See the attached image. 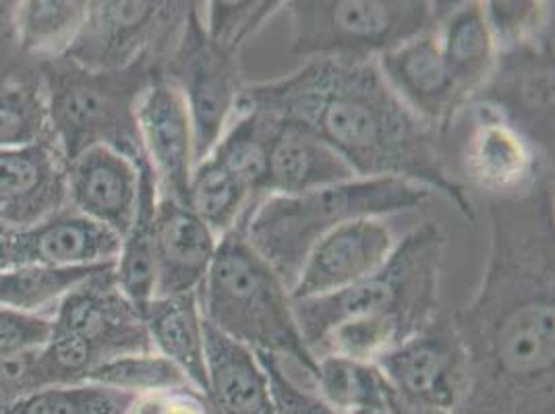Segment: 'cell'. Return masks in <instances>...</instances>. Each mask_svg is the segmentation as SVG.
I'll return each mask as SVG.
<instances>
[{"label": "cell", "instance_id": "obj_1", "mask_svg": "<svg viewBox=\"0 0 555 414\" xmlns=\"http://www.w3.org/2000/svg\"><path fill=\"white\" fill-rule=\"evenodd\" d=\"M489 255L477 293L450 313L464 350L454 414H555L554 170L487 199Z\"/></svg>", "mask_w": 555, "mask_h": 414}, {"label": "cell", "instance_id": "obj_2", "mask_svg": "<svg viewBox=\"0 0 555 414\" xmlns=\"http://www.w3.org/2000/svg\"><path fill=\"white\" fill-rule=\"evenodd\" d=\"M236 111L301 125L347 161L357 179L392 177L438 191L475 222L468 191L446 168L441 135L392 92L377 59H315L268 83L245 86Z\"/></svg>", "mask_w": 555, "mask_h": 414}, {"label": "cell", "instance_id": "obj_3", "mask_svg": "<svg viewBox=\"0 0 555 414\" xmlns=\"http://www.w3.org/2000/svg\"><path fill=\"white\" fill-rule=\"evenodd\" d=\"M446 234L438 222L409 232L388 261L345 290L293 300L295 320L311 357L375 363L440 313Z\"/></svg>", "mask_w": 555, "mask_h": 414}, {"label": "cell", "instance_id": "obj_4", "mask_svg": "<svg viewBox=\"0 0 555 414\" xmlns=\"http://www.w3.org/2000/svg\"><path fill=\"white\" fill-rule=\"evenodd\" d=\"M431 191L392 177L354 179L301 195H268L236 227L284 286H295L309 251L338 227L411 211Z\"/></svg>", "mask_w": 555, "mask_h": 414}, {"label": "cell", "instance_id": "obj_5", "mask_svg": "<svg viewBox=\"0 0 555 414\" xmlns=\"http://www.w3.org/2000/svg\"><path fill=\"white\" fill-rule=\"evenodd\" d=\"M163 61L113 70L86 69L67 56L40 63L48 125L67 164L92 147H111L138 168L150 164L139 135L143 93L163 75Z\"/></svg>", "mask_w": 555, "mask_h": 414}, {"label": "cell", "instance_id": "obj_6", "mask_svg": "<svg viewBox=\"0 0 555 414\" xmlns=\"http://www.w3.org/2000/svg\"><path fill=\"white\" fill-rule=\"evenodd\" d=\"M197 299L204 320L234 342L288 359L315 377L318 363L302 342L288 288L238 229L218 241Z\"/></svg>", "mask_w": 555, "mask_h": 414}, {"label": "cell", "instance_id": "obj_7", "mask_svg": "<svg viewBox=\"0 0 555 414\" xmlns=\"http://www.w3.org/2000/svg\"><path fill=\"white\" fill-rule=\"evenodd\" d=\"M293 54L315 59H377L440 25L443 2L427 0H293Z\"/></svg>", "mask_w": 555, "mask_h": 414}, {"label": "cell", "instance_id": "obj_8", "mask_svg": "<svg viewBox=\"0 0 555 414\" xmlns=\"http://www.w3.org/2000/svg\"><path fill=\"white\" fill-rule=\"evenodd\" d=\"M202 2H193L183 31L163 65V77L185 100L193 125L195 164L206 160L236 115L243 92L241 52L220 47L206 31Z\"/></svg>", "mask_w": 555, "mask_h": 414}, {"label": "cell", "instance_id": "obj_9", "mask_svg": "<svg viewBox=\"0 0 555 414\" xmlns=\"http://www.w3.org/2000/svg\"><path fill=\"white\" fill-rule=\"evenodd\" d=\"M193 2L95 0L65 54L93 70L131 67L139 61H166L179 40Z\"/></svg>", "mask_w": 555, "mask_h": 414}, {"label": "cell", "instance_id": "obj_10", "mask_svg": "<svg viewBox=\"0 0 555 414\" xmlns=\"http://www.w3.org/2000/svg\"><path fill=\"white\" fill-rule=\"evenodd\" d=\"M486 104L554 164V29L500 50L486 86L468 104Z\"/></svg>", "mask_w": 555, "mask_h": 414}, {"label": "cell", "instance_id": "obj_11", "mask_svg": "<svg viewBox=\"0 0 555 414\" xmlns=\"http://www.w3.org/2000/svg\"><path fill=\"white\" fill-rule=\"evenodd\" d=\"M461 118L459 166L468 184L486 193L487 199L518 195L554 170V164L543 160L527 139L486 104H468L456 120Z\"/></svg>", "mask_w": 555, "mask_h": 414}, {"label": "cell", "instance_id": "obj_12", "mask_svg": "<svg viewBox=\"0 0 555 414\" xmlns=\"http://www.w3.org/2000/svg\"><path fill=\"white\" fill-rule=\"evenodd\" d=\"M377 368L406 409L454 411L464 388V350L450 313L440 311L415 336L384 352Z\"/></svg>", "mask_w": 555, "mask_h": 414}, {"label": "cell", "instance_id": "obj_13", "mask_svg": "<svg viewBox=\"0 0 555 414\" xmlns=\"http://www.w3.org/2000/svg\"><path fill=\"white\" fill-rule=\"evenodd\" d=\"M52 332L86 340L100 361L125 354L156 352L143 313L125 297L115 276V261L86 277L56 305Z\"/></svg>", "mask_w": 555, "mask_h": 414}, {"label": "cell", "instance_id": "obj_14", "mask_svg": "<svg viewBox=\"0 0 555 414\" xmlns=\"http://www.w3.org/2000/svg\"><path fill=\"white\" fill-rule=\"evenodd\" d=\"M120 236L65 206L47 220L0 236V272L42 266L81 268L116 261Z\"/></svg>", "mask_w": 555, "mask_h": 414}, {"label": "cell", "instance_id": "obj_15", "mask_svg": "<svg viewBox=\"0 0 555 414\" xmlns=\"http://www.w3.org/2000/svg\"><path fill=\"white\" fill-rule=\"evenodd\" d=\"M377 67L392 92L441 138L464 111L456 83L441 54L438 29L425 31L377 56Z\"/></svg>", "mask_w": 555, "mask_h": 414}, {"label": "cell", "instance_id": "obj_16", "mask_svg": "<svg viewBox=\"0 0 555 414\" xmlns=\"http://www.w3.org/2000/svg\"><path fill=\"white\" fill-rule=\"evenodd\" d=\"M393 251L392 231L379 218L338 227L309 251L291 299L325 297L375 274Z\"/></svg>", "mask_w": 555, "mask_h": 414}, {"label": "cell", "instance_id": "obj_17", "mask_svg": "<svg viewBox=\"0 0 555 414\" xmlns=\"http://www.w3.org/2000/svg\"><path fill=\"white\" fill-rule=\"evenodd\" d=\"M138 125L158 197L189 207V183L195 168L193 125L183 95L163 75L143 93Z\"/></svg>", "mask_w": 555, "mask_h": 414}, {"label": "cell", "instance_id": "obj_18", "mask_svg": "<svg viewBox=\"0 0 555 414\" xmlns=\"http://www.w3.org/2000/svg\"><path fill=\"white\" fill-rule=\"evenodd\" d=\"M67 206V160L48 138L0 150V224L9 231L47 220Z\"/></svg>", "mask_w": 555, "mask_h": 414}, {"label": "cell", "instance_id": "obj_19", "mask_svg": "<svg viewBox=\"0 0 555 414\" xmlns=\"http://www.w3.org/2000/svg\"><path fill=\"white\" fill-rule=\"evenodd\" d=\"M139 204L138 166L111 147H92L67 164V206L120 236Z\"/></svg>", "mask_w": 555, "mask_h": 414}, {"label": "cell", "instance_id": "obj_20", "mask_svg": "<svg viewBox=\"0 0 555 414\" xmlns=\"http://www.w3.org/2000/svg\"><path fill=\"white\" fill-rule=\"evenodd\" d=\"M218 241L191 207L158 197L154 218L156 297L197 290L208 274Z\"/></svg>", "mask_w": 555, "mask_h": 414}, {"label": "cell", "instance_id": "obj_21", "mask_svg": "<svg viewBox=\"0 0 555 414\" xmlns=\"http://www.w3.org/2000/svg\"><path fill=\"white\" fill-rule=\"evenodd\" d=\"M268 118L272 122L268 195H301L357 179L347 161L318 135L301 125Z\"/></svg>", "mask_w": 555, "mask_h": 414}, {"label": "cell", "instance_id": "obj_22", "mask_svg": "<svg viewBox=\"0 0 555 414\" xmlns=\"http://www.w3.org/2000/svg\"><path fill=\"white\" fill-rule=\"evenodd\" d=\"M208 414H274L270 381L254 350L238 345L204 320Z\"/></svg>", "mask_w": 555, "mask_h": 414}, {"label": "cell", "instance_id": "obj_23", "mask_svg": "<svg viewBox=\"0 0 555 414\" xmlns=\"http://www.w3.org/2000/svg\"><path fill=\"white\" fill-rule=\"evenodd\" d=\"M438 38L443 61L466 108L486 86L498 56L481 2H446Z\"/></svg>", "mask_w": 555, "mask_h": 414}, {"label": "cell", "instance_id": "obj_24", "mask_svg": "<svg viewBox=\"0 0 555 414\" xmlns=\"http://www.w3.org/2000/svg\"><path fill=\"white\" fill-rule=\"evenodd\" d=\"M152 346L158 354L170 359L185 373L195 390L206 391V340H204V313L197 290L154 297L143 311Z\"/></svg>", "mask_w": 555, "mask_h": 414}, {"label": "cell", "instance_id": "obj_25", "mask_svg": "<svg viewBox=\"0 0 555 414\" xmlns=\"http://www.w3.org/2000/svg\"><path fill=\"white\" fill-rule=\"evenodd\" d=\"M139 170V204L135 220L122 236L115 261V276L125 297L143 313L156 297L154 218L158 206V184L150 164Z\"/></svg>", "mask_w": 555, "mask_h": 414}, {"label": "cell", "instance_id": "obj_26", "mask_svg": "<svg viewBox=\"0 0 555 414\" xmlns=\"http://www.w3.org/2000/svg\"><path fill=\"white\" fill-rule=\"evenodd\" d=\"M311 379L313 391L338 414L367 409L406 411L390 381L375 363L352 361L347 357H322Z\"/></svg>", "mask_w": 555, "mask_h": 414}, {"label": "cell", "instance_id": "obj_27", "mask_svg": "<svg viewBox=\"0 0 555 414\" xmlns=\"http://www.w3.org/2000/svg\"><path fill=\"white\" fill-rule=\"evenodd\" d=\"M270 133L272 122L268 116L255 111H236L231 129L222 133L220 141L209 152L214 160L220 161L247 186L251 195V209L245 214V218L259 206V202L268 197Z\"/></svg>", "mask_w": 555, "mask_h": 414}, {"label": "cell", "instance_id": "obj_28", "mask_svg": "<svg viewBox=\"0 0 555 414\" xmlns=\"http://www.w3.org/2000/svg\"><path fill=\"white\" fill-rule=\"evenodd\" d=\"M86 0H25L13 2L11 17L17 47L25 54L61 56L86 20Z\"/></svg>", "mask_w": 555, "mask_h": 414}, {"label": "cell", "instance_id": "obj_29", "mask_svg": "<svg viewBox=\"0 0 555 414\" xmlns=\"http://www.w3.org/2000/svg\"><path fill=\"white\" fill-rule=\"evenodd\" d=\"M189 207L218 238L234 231L251 209V195L222 164L208 156L197 161L189 183Z\"/></svg>", "mask_w": 555, "mask_h": 414}, {"label": "cell", "instance_id": "obj_30", "mask_svg": "<svg viewBox=\"0 0 555 414\" xmlns=\"http://www.w3.org/2000/svg\"><path fill=\"white\" fill-rule=\"evenodd\" d=\"M113 263V261H108ZM108 263L81 266V268H42L24 266L0 272V307L40 315L38 311L59 305L86 277L92 276Z\"/></svg>", "mask_w": 555, "mask_h": 414}, {"label": "cell", "instance_id": "obj_31", "mask_svg": "<svg viewBox=\"0 0 555 414\" xmlns=\"http://www.w3.org/2000/svg\"><path fill=\"white\" fill-rule=\"evenodd\" d=\"M86 384L120 391L133 398L191 386L181 367L158 352L125 354L104 361L93 368Z\"/></svg>", "mask_w": 555, "mask_h": 414}, {"label": "cell", "instance_id": "obj_32", "mask_svg": "<svg viewBox=\"0 0 555 414\" xmlns=\"http://www.w3.org/2000/svg\"><path fill=\"white\" fill-rule=\"evenodd\" d=\"M50 135L42 81H0V150L34 145Z\"/></svg>", "mask_w": 555, "mask_h": 414}, {"label": "cell", "instance_id": "obj_33", "mask_svg": "<svg viewBox=\"0 0 555 414\" xmlns=\"http://www.w3.org/2000/svg\"><path fill=\"white\" fill-rule=\"evenodd\" d=\"M133 396L93 384L44 388L0 406V414H125Z\"/></svg>", "mask_w": 555, "mask_h": 414}, {"label": "cell", "instance_id": "obj_34", "mask_svg": "<svg viewBox=\"0 0 555 414\" xmlns=\"http://www.w3.org/2000/svg\"><path fill=\"white\" fill-rule=\"evenodd\" d=\"M102 361L86 340L52 332L47 345L36 352V388H67L88 381Z\"/></svg>", "mask_w": 555, "mask_h": 414}, {"label": "cell", "instance_id": "obj_35", "mask_svg": "<svg viewBox=\"0 0 555 414\" xmlns=\"http://www.w3.org/2000/svg\"><path fill=\"white\" fill-rule=\"evenodd\" d=\"M481 7L498 52L554 29V2L489 0Z\"/></svg>", "mask_w": 555, "mask_h": 414}, {"label": "cell", "instance_id": "obj_36", "mask_svg": "<svg viewBox=\"0 0 555 414\" xmlns=\"http://www.w3.org/2000/svg\"><path fill=\"white\" fill-rule=\"evenodd\" d=\"M206 31L214 42L220 47L241 52L247 40L255 36L266 22H270L284 2L266 0V2H229V0H214L206 4Z\"/></svg>", "mask_w": 555, "mask_h": 414}, {"label": "cell", "instance_id": "obj_37", "mask_svg": "<svg viewBox=\"0 0 555 414\" xmlns=\"http://www.w3.org/2000/svg\"><path fill=\"white\" fill-rule=\"evenodd\" d=\"M255 357L268 375L274 414H338L315 391L307 390L299 381H295L286 373L282 359L270 352H255Z\"/></svg>", "mask_w": 555, "mask_h": 414}, {"label": "cell", "instance_id": "obj_38", "mask_svg": "<svg viewBox=\"0 0 555 414\" xmlns=\"http://www.w3.org/2000/svg\"><path fill=\"white\" fill-rule=\"evenodd\" d=\"M52 320L0 307V359L17 357L47 345Z\"/></svg>", "mask_w": 555, "mask_h": 414}, {"label": "cell", "instance_id": "obj_39", "mask_svg": "<svg viewBox=\"0 0 555 414\" xmlns=\"http://www.w3.org/2000/svg\"><path fill=\"white\" fill-rule=\"evenodd\" d=\"M125 414H208L204 393L193 386L135 396Z\"/></svg>", "mask_w": 555, "mask_h": 414}, {"label": "cell", "instance_id": "obj_40", "mask_svg": "<svg viewBox=\"0 0 555 414\" xmlns=\"http://www.w3.org/2000/svg\"><path fill=\"white\" fill-rule=\"evenodd\" d=\"M36 352L38 350L0 359V406H9L25 396L38 391L36 371H34Z\"/></svg>", "mask_w": 555, "mask_h": 414}, {"label": "cell", "instance_id": "obj_41", "mask_svg": "<svg viewBox=\"0 0 555 414\" xmlns=\"http://www.w3.org/2000/svg\"><path fill=\"white\" fill-rule=\"evenodd\" d=\"M406 414H454L446 409H434V406H416V409H406Z\"/></svg>", "mask_w": 555, "mask_h": 414}, {"label": "cell", "instance_id": "obj_42", "mask_svg": "<svg viewBox=\"0 0 555 414\" xmlns=\"http://www.w3.org/2000/svg\"><path fill=\"white\" fill-rule=\"evenodd\" d=\"M350 414H406V411H384V409H367V411H354Z\"/></svg>", "mask_w": 555, "mask_h": 414}, {"label": "cell", "instance_id": "obj_43", "mask_svg": "<svg viewBox=\"0 0 555 414\" xmlns=\"http://www.w3.org/2000/svg\"><path fill=\"white\" fill-rule=\"evenodd\" d=\"M11 9H13V2H2V0H0V17L11 15Z\"/></svg>", "mask_w": 555, "mask_h": 414}, {"label": "cell", "instance_id": "obj_44", "mask_svg": "<svg viewBox=\"0 0 555 414\" xmlns=\"http://www.w3.org/2000/svg\"><path fill=\"white\" fill-rule=\"evenodd\" d=\"M9 231V229H4V227H2V224H0V236H2V234H4V232Z\"/></svg>", "mask_w": 555, "mask_h": 414}]
</instances>
